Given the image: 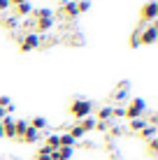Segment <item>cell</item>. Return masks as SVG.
<instances>
[{"mask_svg": "<svg viewBox=\"0 0 158 160\" xmlns=\"http://www.w3.org/2000/svg\"><path fill=\"white\" fill-rule=\"evenodd\" d=\"M68 112H70V116H72L74 121H81V118L91 116V112H93V102H91V100H84V98H77V100L70 102Z\"/></svg>", "mask_w": 158, "mask_h": 160, "instance_id": "cell-1", "label": "cell"}, {"mask_svg": "<svg viewBox=\"0 0 158 160\" xmlns=\"http://www.w3.org/2000/svg\"><path fill=\"white\" fill-rule=\"evenodd\" d=\"M123 118H128V121H133V118H142L144 114H146V100L144 98H130V102L123 107Z\"/></svg>", "mask_w": 158, "mask_h": 160, "instance_id": "cell-2", "label": "cell"}, {"mask_svg": "<svg viewBox=\"0 0 158 160\" xmlns=\"http://www.w3.org/2000/svg\"><path fill=\"white\" fill-rule=\"evenodd\" d=\"M158 19V2L156 0H146L140 7V23H154Z\"/></svg>", "mask_w": 158, "mask_h": 160, "instance_id": "cell-3", "label": "cell"}, {"mask_svg": "<svg viewBox=\"0 0 158 160\" xmlns=\"http://www.w3.org/2000/svg\"><path fill=\"white\" fill-rule=\"evenodd\" d=\"M40 44H42V37L37 35V32H26L23 37H21V42H19V51L21 53H28V51H35V49H40Z\"/></svg>", "mask_w": 158, "mask_h": 160, "instance_id": "cell-4", "label": "cell"}, {"mask_svg": "<svg viewBox=\"0 0 158 160\" xmlns=\"http://www.w3.org/2000/svg\"><path fill=\"white\" fill-rule=\"evenodd\" d=\"M156 40H158V23L154 21L144 30H140V44L142 47H151V44H156Z\"/></svg>", "mask_w": 158, "mask_h": 160, "instance_id": "cell-5", "label": "cell"}, {"mask_svg": "<svg viewBox=\"0 0 158 160\" xmlns=\"http://www.w3.org/2000/svg\"><path fill=\"white\" fill-rule=\"evenodd\" d=\"M61 16H65V19H77L79 16V9H77V0H65V2L61 5Z\"/></svg>", "mask_w": 158, "mask_h": 160, "instance_id": "cell-6", "label": "cell"}, {"mask_svg": "<svg viewBox=\"0 0 158 160\" xmlns=\"http://www.w3.org/2000/svg\"><path fill=\"white\" fill-rule=\"evenodd\" d=\"M40 139H42V132H37L35 128H30V125H28V130H26L23 135L19 137V142H21V144H37Z\"/></svg>", "mask_w": 158, "mask_h": 160, "instance_id": "cell-7", "label": "cell"}, {"mask_svg": "<svg viewBox=\"0 0 158 160\" xmlns=\"http://www.w3.org/2000/svg\"><path fill=\"white\" fill-rule=\"evenodd\" d=\"M72 153H74V148H70V146H58V148H54L51 151V160H70L72 158Z\"/></svg>", "mask_w": 158, "mask_h": 160, "instance_id": "cell-8", "label": "cell"}, {"mask_svg": "<svg viewBox=\"0 0 158 160\" xmlns=\"http://www.w3.org/2000/svg\"><path fill=\"white\" fill-rule=\"evenodd\" d=\"M51 28H54V16H51V19H37L35 21V30H33V32L40 35V32H47V30H51Z\"/></svg>", "mask_w": 158, "mask_h": 160, "instance_id": "cell-9", "label": "cell"}, {"mask_svg": "<svg viewBox=\"0 0 158 160\" xmlns=\"http://www.w3.org/2000/svg\"><path fill=\"white\" fill-rule=\"evenodd\" d=\"M28 125H30V128H35L37 132H44V130L49 128V121H47L44 116H33V118L28 121Z\"/></svg>", "mask_w": 158, "mask_h": 160, "instance_id": "cell-10", "label": "cell"}, {"mask_svg": "<svg viewBox=\"0 0 158 160\" xmlns=\"http://www.w3.org/2000/svg\"><path fill=\"white\" fill-rule=\"evenodd\" d=\"M128 88H130V84H128V81H121V84H119V88L114 91V100H116V102L128 100Z\"/></svg>", "mask_w": 158, "mask_h": 160, "instance_id": "cell-11", "label": "cell"}, {"mask_svg": "<svg viewBox=\"0 0 158 160\" xmlns=\"http://www.w3.org/2000/svg\"><path fill=\"white\" fill-rule=\"evenodd\" d=\"M146 125H149V123H146V118H144V116H142V118H133V121H128V130H130V132H135V135H137L140 130H144Z\"/></svg>", "mask_w": 158, "mask_h": 160, "instance_id": "cell-12", "label": "cell"}, {"mask_svg": "<svg viewBox=\"0 0 158 160\" xmlns=\"http://www.w3.org/2000/svg\"><path fill=\"white\" fill-rule=\"evenodd\" d=\"M12 9H14V16H30V12L35 7H33L30 2H21V5H14Z\"/></svg>", "mask_w": 158, "mask_h": 160, "instance_id": "cell-13", "label": "cell"}, {"mask_svg": "<svg viewBox=\"0 0 158 160\" xmlns=\"http://www.w3.org/2000/svg\"><path fill=\"white\" fill-rule=\"evenodd\" d=\"M156 132H158L156 125H146L144 130H140V132H137V137H140L142 142H149V139H154V137H156Z\"/></svg>", "mask_w": 158, "mask_h": 160, "instance_id": "cell-14", "label": "cell"}, {"mask_svg": "<svg viewBox=\"0 0 158 160\" xmlns=\"http://www.w3.org/2000/svg\"><path fill=\"white\" fill-rule=\"evenodd\" d=\"M77 123H79V128L84 130V135H86V132H93V130H95V116H86V118L77 121Z\"/></svg>", "mask_w": 158, "mask_h": 160, "instance_id": "cell-15", "label": "cell"}, {"mask_svg": "<svg viewBox=\"0 0 158 160\" xmlns=\"http://www.w3.org/2000/svg\"><path fill=\"white\" fill-rule=\"evenodd\" d=\"M30 14L35 16V21H37V19H51V16H54V9H49V7H37V9H33Z\"/></svg>", "mask_w": 158, "mask_h": 160, "instance_id": "cell-16", "label": "cell"}, {"mask_svg": "<svg viewBox=\"0 0 158 160\" xmlns=\"http://www.w3.org/2000/svg\"><path fill=\"white\" fill-rule=\"evenodd\" d=\"M14 130H16V137H14V139H19V137L28 130V121H26V118H14Z\"/></svg>", "mask_w": 158, "mask_h": 160, "instance_id": "cell-17", "label": "cell"}, {"mask_svg": "<svg viewBox=\"0 0 158 160\" xmlns=\"http://www.w3.org/2000/svg\"><path fill=\"white\" fill-rule=\"evenodd\" d=\"M95 121H107V123L112 121V107H110V104H105V107H100V109H98V116H95Z\"/></svg>", "mask_w": 158, "mask_h": 160, "instance_id": "cell-18", "label": "cell"}, {"mask_svg": "<svg viewBox=\"0 0 158 160\" xmlns=\"http://www.w3.org/2000/svg\"><path fill=\"white\" fill-rule=\"evenodd\" d=\"M58 144H61V146H70V148H74V146H77V139H72L68 132H63V135H58Z\"/></svg>", "mask_w": 158, "mask_h": 160, "instance_id": "cell-19", "label": "cell"}, {"mask_svg": "<svg viewBox=\"0 0 158 160\" xmlns=\"http://www.w3.org/2000/svg\"><path fill=\"white\" fill-rule=\"evenodd\" d=\"M44 146H49L51 151H54V148H58V146H61V144H58V135H56V132H47Z\"/></svg>", "mask_w": 158, "mask_h": 160, "instance_id": "cell-20", "label": "cell"}, {"mask_svg": "<svg viewBox=\"0 0 158 160\" xmlns=\"http://www.w3.org/2000/svg\"><path fill=\"white\" fill-rule=\"evenodd\" d=\"M0 107H3L7 114L14 112V104H12V100H9V95H0Z\"/></svg>", "mask_w": 158, "mask_h": 160, "instance_id": "cell-21", "label": "cell"}, {"mask_svg": "<svg viewBox=\"0 0 158 160\" xmlns=\"http://www.w3.org/2000/svg\"><path fill=\"white\" fill-rule=\"evenodd\" d=\"M146 146H149V153H151V156H156V153H158V137L149 139V142H146Z\"/></svg>", "mask_w": 158, "mask_h": 160, "instance_id": "cell-22", "label": "cell"}, {"mask_svg": "<svg viewBox=\"0 0 158 160\" xmlns=\"http://www.w3.org/2000/svg\"><path fill=\"white\" fill-rule=\"evenodd\" d=\"M77 9H79V14L89 12V9H91V2H89V0H77Z\"/></svg>", "mask_w": 158, "mask_h": 160, "instance_id": "cell-23", "label": "cell"}, {"mask_svg": "<svg viewBox=\"0 0 158 160\" xmlns=\"http://www.w3.org/2000/svg\"><path fill=\"white\" fill-rule=\"evenodd\" d=\"M140 30H142V28H137V30L133 32V35H130V47H133V49H137V47H140Z\"/></svg>", "mask_w": 158, "mask_h": 160, "instance_id": "cell-24", "label": "cell"}, {"mask_svg": "<svg viewBox=\"0 0 158 160\" xmlns=\"http://www.w3.org/2000/svg\"><path fill=\"white\" fill-rule=\"evenodd\" d=\"M37 156H40V158H49V156H51V148H49V146H44V144H42L40 148H37Z\"/></svg>", "mask_w": 158, "mask_h": 160, "instance_id": "cell-25", "label": "cell"}, {"mask_svg": "<svg viewBox=\"0 0 158 160\" xmlns=\"http://www.w3.org/2000/svg\"><path fill=\"white\" fill-rule=\"evenodd\" d=\"M95 130L98 132H107L110 130V123H107V121H95Z\"/></svg>", "mask_w": 158, "mask_h": 160, "instance_id": "cell-26", "label": "cell"}, {"mask_svg": "<svg viewBox=\"0 0 158 160\" xmlns=\"http://www.w3.org/2000/svg\"><path fill=\"white\" fill-rule=\"evenodd\" d=\"M3 26H5V28H14V26H16V16H7V19H3Z\"/></svg>", "mask_w": 158, "mask_h": 160, "instance_id": "cell-27", "label": "cell"}, {"mask_svg": "<svg viewBox=\"0 0 158 160\" xmlns=\"http://www.w3.org/2000/svg\"><path fill=\"white\" fill-rule=\"evenodd\" d=\"M112 135L114 137H121L123 135V128H121V125H112Z\"/></svg>", "mask_w": 158, "mask_h": 160, "instance_id": "cell-28", "label": "cell"}, {"mask_svg": "<svg viewBox=\"0 0 158 160\" xmlns=\"http://www.w3.org/2000/svg\"><path fill=\"white\" fill-rule=\"evenodd\" d=\"M7 9H12L9 0H0V12H7Z\"/></svg>", "mask_w": 158, "mask_h": 160, "instance_id": "cell-29", "label": "cell"}, {"mask_svg": "<svg viewBox=\"0 0 158 160\" xmlns=\"http://www.w3.org/2000/svg\"><path fill=\"white\" fill-rule=\"evenodd\" d=\"M146 123H149V125H156V123H158V116H156L154 112L149 114V118H146Z\"/></svg>", "mask_w": 158, "mask_h": 160, "instance_id": "cell-30", "label": "cell"}, {"mask_svg": "<svg viewBox=\"0 0 158 160\" xmlns=\"http://www.w3.org/2000/svg\"><path fill=\"white\" fill-rule=\"evenodd\" d=\"M21 2H30V0H9V5H12V7H14V5H21Z\"/></svg>", "mask_w": 158, "mask_h": 160, "instance_id": "cell-31", "label": "cell"}, {"mask_svg": "<svg viewBox=\"0 0 158 160\" xmlns=\"http://www.w3.org/2000/svg\"><path fill=\"white\" fill-rule=\"evenodd\" d=\"M5 116H7V112H5V109H3V107H0V121H3Z\"/></svg>", "mask_w": 158, "mask_h": 160, "instance_id": "cell-32", "label": "cell"}, {"mask_svg": "<svg viewBox=\"0 0 158 160\" xmlns=\"http://www.w3.org/2000/svg\"><path fill=\"white\" fill-rule=\"evenodd\" d=\"M35 160H51V158H40V156H35Z\"/></svg>", "mask_w": 158, "mask_h": 160, "instance_id": "cell-33", "label": "cell"}, {"mask_svg": "<svg viewBox=\"0 0 158 160\" xmlns=\"http://www.w3.org/2000/svg\"><path fill=\"white\" fill-rule=\"evenodd\" d=\"M0 137H3V125H0Z\"/></svg>", "mask_w": 158, "mask_h": 160, "instance_id": "cell-34", "label": "cell"}]
</instances>
